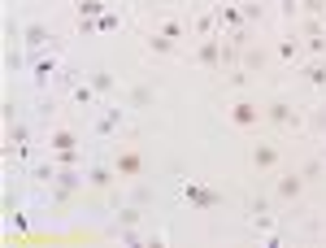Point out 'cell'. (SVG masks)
Returning <instances> with one entry per match:
<instances>
[{
    "label": "cell",
    "mask_w": 326,
    "mask_h": 248,
    "mask_svg": "<svg viewBox=\"0 0 326 248\" xmlns=\"http://www.w3.org/2000/svg\"><path fill=\"white\" fill-rule=\"evenodd\" d=\"M118 174H139V157H135V152L118 157Z\"/></svg>",
    "instance_id": "2"
},
{
    "label": "cell",
    "mask_w": 326,
    "mask_h": 248,
    "mask_svg": "<svg viewBox=\"0 0 326 248\" xmlns=\"http://www.w3.org/2000/svg\"><path fill=\"white\" fill-rule=\"evenodd\" d=\"M278 192H283V196H296V192H300V179H296V174H292V179H283Z\"/></svg>",
    "instance_id": "3"
},
{
    "label": "cell",
    "mask_w": 326,
    "mask_h": 248,
    "mask_svg": "<svg viewBox=\"0 0 326 248\" xmlns=\"http://www.w3.org/2000/svg\"><path fill=\"white\" fill-rule=\"evenodd\" d=\"M257 118H261L257 105H248V100H239V105H235V122H239V127H248V122H257Z\"/></svg>",
    "instance_id": "1"
},
{
    "label": "cell",
    "mask_w": 326,
    "mask_h": 248,
    "mask_svg": "<svg viewBox=\"0 0 326 248\" xmlns=\"http://www.w3.org/2000/svg\"><path fill=\"white\" fill-rule=\"evenodd\" d=\"M257 166H274V148H257V157H252Z\"/></svg>",
    "instance_id": "4"
}]
</instances>
